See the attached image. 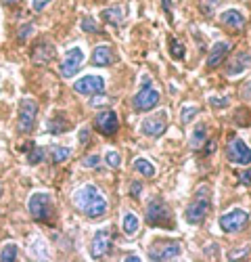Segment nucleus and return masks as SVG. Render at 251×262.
<instances>
[{
  "label": "nucleus",
  "mask_w": 251,
  "mask_h": 262,
  "mask_svg": "<svg viewBox=\"0 0 251 262\" xmlns=\"http://www.w3.org/2000/svg\"><path fill=\"white\" fill-rule=\"evenodd\" d=\"M0 198H3V185H0Z\"/></svg>",
  "instance_id": "nucleus-43"
},
{
  "label": "nucleus",
  "mask_w": 251,
  "mask_h": 262,
  "mask_svg": "<svg viewBox=\"0 0 251 262\" xmlns=\"http://www.w3.org/2000/svg\"><path fill=\"white\" fill-rule=\"evenodd\" d=\"M140 227V221H138V216L134 212H126L123 218H121V229L126 235H134Z\"/></svg>",
  "instance_id": "nucleus-20"
},
{
  "label": "nucleus",
  "mask_w": 251,
  "mask_h": 262,
  "mask_svg": "<svg viewBox=\"0 0 251 262\" xmlns=\"http://www.w3.org/2000/svg\"><path fill=\"white\" fill-rule=\"evenodd\" d=\"M82 63H84V51L80 47L69 49L67 55H65V59L61 61V76L63 78H71L82 68Z\"/></svg>",
  "instance_id": "nucleus-11"
},
{
  "label": "nucleus",
  "mask_w": 251,
  "mask_h": 262,
  "mask_svg": "<svg viewBox=\"0 0 251 262\" xmlns=\"http://www.w3.org/2000/svg\"><path fill=\"white\" fill-rule=\"evenodd\" d=\"M73 91L78 95H103L105 93V80L101 76H84L80 80H76Z\"/></svg>",
  "instance_id": "nucleus-10"
},
{
  "label": "nucleus",
  "mask_w": 251,
  "mask_h": 262,
  "mask_svg": "<svg viewBox=\"0 0 251 262\" xmlns=\"http://www.w3.org/2000/svg\"><path fill=\"white\" fill-rule=\"evenodd\" d=\"M241 183H243V185H251V170H247V172L243 174V177H241Z\"/></svg>",
  "instance_id": "nucleus-39"
},
{
  "label": "nucleus",
  "mask_w": 251,
  "mask_h": 262,
  "mask_svg": "<svg viewBox=\"0 0 251 262\" xmlns=\"http://www.w3.org/2000/svg\"><path fill=\"white\" fill-rule=\"evenodd\" d=\"M48 3H51V0H32V9H34L36 13H40V11L44 9Z\"/></svg>",
  "instance_id": "nucleus-34"
},
{
  "label": "nucleus",
  "mask_w": 251,
  "mask_h": 262,
  "mask_svg": "<svg viewBox=\"0 0 251 262\" xmlns=\"http://www.w3.org/2000/svg\"><path fill=\"white\" fill-rule=\"evenodd\" d=\"M205 141H207V128H205V124H197L193 128V135H191V147L199 149Z\"/></svg>",
  "instance_id": "nucleus-21"
},
{
  "label": "nucleus",
  "mask_w": 251,
  "mask_h": 262,
  "mask_svg": "<svg viewBox=\"0 0 251 262\" xmlns=\"http://www.w3.org/2000/svg\"><path fill=\"white\" fill-rule=\"evenodd\" d=\"M197 116V107H191V105H188V107H184L182 109V124H191V120Z\"/></svg>",
  "instance_id": "nucleus-31"
},
{
  "label": "nucleus",
  "mask_w": 251,
  "mask_h": 262,
  "mask_svg": "<svg viewBox=\"0 0 251 262\" xmlns=\"http://www.w3.org/2000/svg\"><path fill=\"white\" fill-rule=\"evenodd\" d=\"M209 101H212L216 107H224V105H228V99H216V97H212Z\"/></svg>",
  "instance_id": "nucleus-37"
},
{
  "label": "nucleus",
  "mask_w": 251,
  "mask_h": 262,
  "mask_svg": "<svg viewBox=\"0 0 251 262\" xmlns=\"http://www.w3.org/2000/svg\"><path fill=\"white\" fill-rule=\"evenodd\" d=\"M55 55H57V51L51 42H40V45L32 51V61L36 65H48L55 59Z\"/></svg>",
  "instance_id": "nucleus-15"
},
{
  "label": "nucleus",
  "mask_w": 251,
  "mask_h": 262,
  "mask_svg": "<svg viewBox=\"0 0 251 262\" xmlns=\"http://www.w3.org/2000/svg\"><path fill=\"white\" fill-rule=\"evenodd\" d=\"M113 61H115L113 51H111L109 47H105V45L96 47V49L92 51V57H90V63L94 65V68H105V65H109V63H113Z\"/></svg>",
  "instance_id": "nucleus-18"
},
{
  "label": "nucleus",
  "mask_w": 251,
  "mask_h": 262,
  "mask_svg": "<svg viewBox=\"0 0 251 262\" xmlns=\"http://www.w3.org/2000/svg\"><path fill=\"white\" fill-rule=\"evenodd\" d=\"M182 254V246L178 242H172V239H163V242H157L149 248V258L151 260H176Z\"/></svg>",
  "instance_id": "nucleus-6"
},
{
  "label": "nucleus",
  "mask_w": 251,
  "mask_h": 262,
  "mask_svg": "<svg viewBox=\"0 0 251 262\" xmlns=\"http://www.w3.org/2000/svg\"><path fill=\"white\" fill-rule=\"evenodd\" d=\"M82 30L88 32V34H96V32H98V24H96L92 17H84V19H82Z\"/></svg>",
  "instance_id": "nucleus-29"
},
{
  "label": "nucleus",
  "mask_w": 251,
  "mask_h": 262,
  "mask_svg": "<svg viewBox=\"0 0 251 262\" xmlns=\"http://www.w3.org/2000/svg\"><path fill=\"white\" fill-rule=\"evenodd\" d=\"M218 5H220V0H201V11H203V15H212Z\"/></svg>",
  "instance_id": "nucleus-30"
},
{
  "label": "nucleus",
  "mask_w": 251,
  "mask_h": 262,
  "mask_svg": "<svg viewBox=\"0 0 251 262\" xmlns=\"http://www.w3.org/2000/svg\"><path fill=\"white\" fill-rule=\"evenodd\" d=\"M146 223L151 227H163V229H174L172 212L167 208L163 200H151V204L146 206Z\"/></svg>",
  "instance_id": "nucleus-4"
},
{
  "label": "nucleus",
  "mask_w": 251,
  "mask_h": 262,
  "mask_svg": "<svg viewBox=\"0 0 251 262\" xmlns=\"http://www.w3.org/2000/svg\"><path fill=\"white\" fill-rule=\"evenodd\" d=\"M216 151V143L214 141H207V145H205V154L209 156V154H214Z\"/></svg>",
  "instance_id": "nucleus-38"
},
{
  "label": "nucleus",
  "mask_w": 251,
  "mask_h": 262,
  "mask_svg": "<svg viewBox=\"0 0 251 262\" xmlns=\"http://www.w3.org/2000/svg\"><path fill=\"white\" fill-rule=\"evenodd\" d=\"M42 160H44V149H40V147H30L28 149V162L30 164H40Z\"/></svg>",
  "instance_id": "nucleus-27"
},
{
  "label": "nucleus",
  "mask_w": 251,
  "mask_h": 262,
  "mask_svg": "<svg viewBox=\"0 0 251 262\" xmlns=\"http://www.w3.org/2000/svg\"><path fill=\"white\" fill-rule=\"evenodd\" d=\"M134 170H136L138 174H142V177H146V179L155 177V166H153L149 160H144V158H138V160L134 162Z\"/></svg>",
  "instance_id": "nucleus-23"
},
{
  "label": "nucleus",
  "mask_w": 251,
  "mask_h": 262,
  "mask_svg": "<svg viewBox=\"0 0 251 262\" xmlns=\"http://www.w3.org/2000/svg\"><path fill=\"white\" fill-rule=\"evenodd\" d=\"M94 126L101 135L105 137H113L117 133V128H119V122H117V116L115 112H111V109H107V112H101L94 120Z\"/></svg>",
  "instance_id": "nucleus-12"
},
{
  "label": "nucleus",
  "mask_w": 251,
  "mask_h": 262,
  "mask_svg": "<svg viewBox=\"0 0 251 262\" xmlns=\"http://www.w3.org/2000/svg\"><path fill=\"white\" fill-rule=\"evenodd\" d=\"M105 162H107V166H111V168H117L121 164V156L117 154V151L109 149L107 154H105Z\"/></svg>",
  "instance_id": "nucleus-28"
},
{
  "label": "nucleus",
  "mask_w": 251,
  "mask_h": 262,
  "mask_svg": "<svg viewBox=\"0 0 251 262\" xmlns=\"http://www.w3.org/2000/svg\"><path fill=\"white\" fill-rule=\"evenodd\" d=\"M247 212L241 210V208H235V210H230L226 214L220 216V229L224 233H239L245 225H247Z\"/></svg>",
  "instance_id": "nucleus-8"
},
{
  "label": "nucleus",
  "mask_w": 251,
  "mask_h": 262,
  "mask_svg": "<svg viewBox=\"0 0 251 262\" xmlns=\"http://www.w3.org/2000/svg\"><path fill=\"white\" fill-rule=\"evenodd\" d=\"M111 248V233L107 229H101L94 233V239H92V246H90V256L92 260H101L105 254L109 252Z\"/></svg>",
  "instance_id": "nucleus-13"
},
{
  "label": "nucleus",
  "mask_w": 251,
  "mask_h": 262,
  "mask_svg": "<svg viewBox=\"0 0 251 262\" xmlns=\"http://www.w3.org/2000/svg\"><path fill=\"white\" fill-rule=\"evenodd\" d=\"M30 214L36 223H51L55 216V206L48 193H34L30 198Z\"/></svg>",
  "instance_id": "nucleus-3"
},
{
  "label": "nucleus",
  "mask_w": 251,
  "mask_h": 262,
  "mask_svg": "<svg viewBox=\"0 0 251 262\" xmlns=\"http://www.w3.org/2000/svg\"><path fill=\"white\" fill-rule=\"evenodd\" d=\"M209 210H212V187L201 185L195 191L193 202L184 210V218L188 225H203Z\"/></svg>",
  "instance_id": "nucleus-2"
},
{
  "label": "nucleus",
  "mask_w": 251,
  "mask_h": 262,
  "mask_svg": "<svg viewBox=\"0 0 251 262\" xmlns=\"http://www.w3.org/2000/svg\"><path fill=\"white\" fill-rule=\"evenodd\" d=\"M140 130H142V135H146V137H161L165 133V116L157 114L153 118L142 120Z\"/></svg>",
  "instance_id": "nucleus-14"
},
{
  "label": "nucleus",
  "mask_w": 251,
  "mask_h": 262,
  "mask_svg": "<svg viewBox=\"0 0 251 262\" xmlns=\"http://www.w3.org/2000/svg\"><path fill=\"white\" fill-rule=\"evenodd\" d=\"M140 195V183H132V198H138Z\"/></svg>",
  "instance_id": "nucleus-40"
},
{
  "label": "nucleus",
  "mask_w": 251,
  "mask_h": 262,
  "mask_svg": "<svg viewBox=\"0 0 251 262\" xmlns=\"http://www.w3.org/2000/svg\"><path fill=\"white\" fill-rule=\"evenodd\" d=\"M220 24L226 28H233V30H241L245 26V17L237 9H228L220 15Z\"/></svg>",
  "instance_id": "nucleus-19"
},
{
  "label": "nucleus",
  "mask_w": 251,
  "mask_h": 262,
  "mask_svg": "<svg viewBox=\"0 0 251 262\" xmlns=\"http://www.w3.org/2000/svg\"><path fill=\"white\" fill-rule=\"evenodd\" d=\"M73 206L88 218H98L107 212V200L101 195L94 185H84L73 193Z\"/></svg>",
  "instance_id": "nucleus-1"
},
{
  "label": "nucleus",
  "mask_w": 251,
  "mask_h": 262,
  "mask_svg": "<svg viewBox=\"0 0 251 262\" xmlns=\"http://www.w3.org/2000/svg\"><path fill=\"white\" fill-rule=\"evenodd\" d=\"M36 116H38V103L34 99H23L19 103V133L30 135L36 126Z\"/></svg>",
  "instance_id": "nucleus-5"
},
{
  "label": "nucleus",
  "mask_w": 251,
  "mask_h": 262,
  "mask_svg": "<svg viewBox=\"0 0 251 262\" xmlns=\"http://www.w3.org/2000/svg\"><path fill=\"white\" fill-rule=\"evenodd\" d=\"M82 166H86V168H96L98 166V156H86L82 160Z\"/></svg>",
  "instance_id": "nucleus-33"
},
{
  "label": "nucleus",
  "mask_w": 251,
  "mask_h": 262,
  "mask_svg": "<svg viewBox=\"0 0 251 262\" xmlns=\"http://www.w3.org/2000/svg\"><path fill=\"white\" fill-rule=\"evenodd\" d=\"M161 3H163V11H165L167 19L172 21V0H161Z\"/></svg>",
  "instance_id": "nucleus-35"
},
{
  "label": "nucleus",
  "mask_w": 251,
  "mask_h": 262,
  "mask_svg": "<svg viewBox=\"0 0 251 262\" xmlns=\"http://www.w3.org/2000/svg\"><path fill=\"white\" fill-rule=\"evenodd\" d=\"M226 158L228 162L239 164V166H247L251 164V147L243 141V139H230L228 147H226Z\"/></svg>",
  "instance_id": "nucleus-7"
},
{
  "label": "nucleus",
  "mask_w": 251,
  "mask_h": 262,
  "mask_svg": "<svg viewBox=\"0 0 251 262\" xmlns=\"http://www.w3.org/2000/svg\"><path fill=\"white\" fill-rule=\"evenodd\" d=\"M230 53V45L228 42H216V45L212 47V51H209V57H207V68H218V65L226 59V55Z\"/></svg>",
  "instance_id": "nucleus-17"
},
{
  "label": "nucleus",
  "mask_w": 251,
  "mask_h": 262,
  "mask_svg": "<svg viewBox=\"0 0 251 262\" xmlns=\"http://www.w3.org/2000/svg\"><path fill=\"white\" fill-rule=\"evenodd\" d=\"M103 19L107 21V24H111V26H121L123 13H121L119 7H111V9H105L103 11Z\"/></svg>",
  "instance_id": "nucleus-22"
},
{
  "label": "nucleus",
  "mask_w": 251,
  "mask_h": 262,
  "mask_svg": "<svg viewBox=\"0 0 251 262\" xmlns=\"http://www.w3.org/2000/svg\"><path fill=\"white\" fill-rule=\"evenodd\" d=\"M0 260L3 262H13L17 260V246L15 244H7L3 248V252H0Z\"/></svg>",
  "instance_id": "nucleus-26"
},
{
  "label": "nucleus",
  "mask_w": 251,
  "mask_h": 262,
  "mask_svg": "<svg viewBox=\"0 0 251 262\" xmlns=\"http://www.w3.org/2000/svg\"><path fill=\"white\" fill-rule=\"evenodd\" d=\"M126 260H130V262H138L140 258H138V256H134V254H130V256H126Z\"/></svg>",
  "instance_id": "nucleus-41"
},
{
  "label": "nucleus",
  "mask_w": 251,
  "mask_h": 262,
  "mask_svg": "<svg viewBox=\"0 0 251 262\" xmlns=\"http://www.w3.org/2000/svg\"><path fill=\"white\" fill-rule=\"evenodd\" d=\"M71 158V149L69 147H55L51 151V160L53 164H63V162H67Z\"/></svg>",
  "instance_id": "nucleus-24"
},
{
  "label": "nucleus",
  "mask_w": 251,
  "mask_h": 262,
  "mask_svg": "<svg viewBox=\"0 0 251 262\" xmlns=\"http://www.w3.org/2000/svg\"><path fill=\"white\" fill-rule=\"evenodd\" d=\"M15 3H19V0H5V5H15Z\"/></svg>",
  "instance_id": "nucleus-42"
},
{
  "label": "nucleus",
  "mask_w": 251,
  "mask_h": 262,
  "mask_svg": "<svg viewBox=\"0 0 251 262\" xmlns=\"http://www.w3.org/2000/svg\"><path fill=\"white\" fill-rule=\"evenodd\" d=\"M80 143H82V145L88 143V128H82V130H80Z\"/></svg>",
  "instance_id": "nucleus-36"
},
{
  "label": "nucleus",
  "mask_w": 251,
  "mask_h": 262,
  "mask_svg": "<svg viewBox=\"0 0 251 262\" xmlns=\"http://www.w3.org/2000/svg\"><path fill=\"white\" fill-rule=\"evenodd\" d=\"M249 65H251V55L241 51V53H237V55L230 57V61H228V65H226V74H228V76H237V74L245 72Z\"/></svg>",
  "instance_id": "nucleus-16"
},
{
  "label": "nucleus",
  "mask_w": 251,
  "mask_h": 262,
  "mask_svg": "<svg viewBox=\"0 0 251 262\" xmlns=\"http://www.w3.org/2000/svg\"><path fill=\"white\" fill-rule=\"evenodd\" d=\"M157 103H159V93L149 84H146L144 89H140L132 99V105H134L136 112H151Z\"/></svg>",
  "instance_id": "nucleus-9"
},
{
  "label": "nucleus",
  "mask_w": 251,
  "mask_h": 262,
  "mask_svg": "<svg viewBox=\"0 0 251 262\" xmlns=\"http://www.w3.org/2000/svg\"><path fill=\"white\" fill-rule=\"evenodd\" d=\"M170 53H172V57L174 59H184V53H186V49H184V45H182V40H178V38H174L172 42H170Z\"/></svg>",
  "instance_id": "nucleus-25"
},
{
  "label": "nucleus",
  "mask_w": 251,
  "mask_h": 262,
  "mask_svg": "<svg viewBox=\"0 0 251 262\" xmlns=\"http://www.w3.org/2000/svg\"><path fill=\"white\" fill-rule=\"evenodd\" d=\"M32 32H34V26H32V24H26L23 28H21V30H19V34H17V38H19L21 42H23V40H28V38L32 36Z\"/></svg>",
  "instance_id": "nucleus-32"
}]
</instances>
